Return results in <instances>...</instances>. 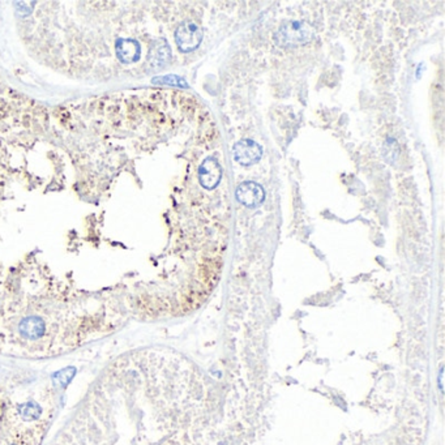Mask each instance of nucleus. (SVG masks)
<instances>
[{
	"mask_svg": "<svg viewBox=\"0 0 445 445\" xmlns=\"http://www.w3.org/2000/svg\"><path fill=\"white\" fill-rule=\"evenodd\" d=\"M199 179L204 188L213 189L218 186L222 179V168L216 158L208 157L201 163L199 168Z\"/></svg>",
	"mask_w": 445,
	"mask_h": 445,
	"instance_id": "39448f33",
	"label": "nucleus"
},
{
	"mask_svg": "<svg viewBox=\"0 0 445 445\" xmlns=\"http://www.w3.org/2000/svg\"><path fill=\"white\" fill-rule=\"evenodd\" d=\"M175 41L179 49L184 53L193 51L203 41V30L193 22L183 24L176 29Z\"/></svg>",
	"mask_w": 445,
	"mask_h": 445,
	"instance_id": "f03ea898",
	"label": "nucleus"
},
{
	"mask_svg": "<svg viewBox=\"0 0 445 445\" xmlns=\"http://www.w3.org/2000/svg\"><path fill=\"white\" fill-rule=\"evenodd\" d=\"M155 84H163L170 85V86H176V88H188V84L183 80L182 77L175 76V74H167V76H161V77H155L153 80Z\"/></svg>",
	"mask_w": 445,
	"mask_h": 445,
	"instance_id": "6e6552de",
	"label": "nucleus"
},
{
	"mask_svg": "<svg viewBox=\"0 0 445 445\" xmlns=\"http://www.w3.org/2000/svg\"><path fill=\"white\" fill-rule=\"evenodd\" d=\"M235 197L240 204L248 208L259 207L265 199L263 187L255 182H244L236 188Z\"/></svg>",
	"mask_w": 445,
	"mask_h": 445,
	"instance_id": "7ed1b4c3",
	"label": "nucleus"
},
{
	"mask_svg": "<svg viewBox=\"0 0 445 445\" xmlns=\"http://www.w3.org/2000/svg\"><path fill=\"white\" fill-rule=\"evenodd\" d=\"M141 54L140 43L135 39H119L116 42V55L123 63H134Z\"/></svg>",
	"mask_w": 445,
	"mask_h": 445,
	"instance_id": "423d86ee",
	"label": "nucleus"
},
{
	"mask_svg": "<svg viewBox=\"0 0 445 445\" xmlns=\"http://www.w3.org/2000/svg\"><path fill=\"white\" fill-rule=\"evenodd\" d=\"M234 158L235 161L243 166H249L256 163L261 158L263 150L259 144L252 140H242L234 145Z\"/></svg>",
	"mask_w": 445,
	"mask_h": 445,
	"instance_id": "20e7f679",
	"label": "nucleus"
},
{
	"mask_svg": "<svg viewBox=\"0 0 445 445\" xmlns=\"http://www.w3.org/2000/svg\"><path fill=\"white\" fill-rule=\"evenodd\" d=\"M171 58V51L165 41H158L153 45L150 53H149V62L153 67L159 68L167 64Z\"/></svg>",
	"mask_w": 445,
	"mask_h": 445,
	"instance_id": "0eeeda50",
	"label": "nucleus"
},
{
	"mask_svg": "<svg viewBox=\"0 0 445 445\" xmlns=\"http://www.w3.org/2000/svg\"><path fill=\"white\" fill-rule=\"evenodd\" d=\"M312 37L311 26L305 22H291L288 26L280 29L276 34V41L280 46H295L308 42Z\"/></svg>",
	"mask_w": 445,
	"mask_h": 445,
	"instance_id": "f257e3e1",
	"label": "nucleus"
}]
</instances>
